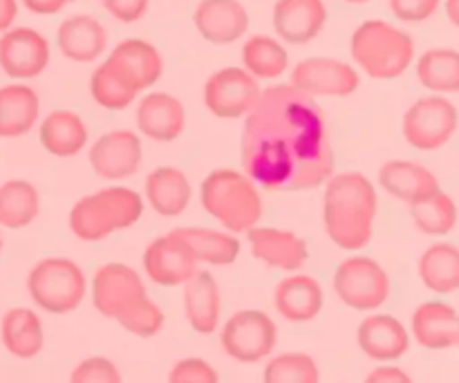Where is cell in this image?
Returning a JSON list of instances; mask_svg holds the SVG:
<instances>
[{
    "instance_id": "1",
    "label": "cell",
    "mask_w": 459,
    "mask_h": 383,
    "mask_svg": "<svg viewBox=\"0 0 459 383\" xmlns=\"http://www.w3.org/2000/svg\"><path fill=\"white\" fill-rule=\"evenodd\" d=\"M242 169L273 193L312 191L334 173L330 128L303 90L269 85L242 128Z\"/></svg>"
},
{
    "instance_id": "2",
    "label": "cell",
    "mask_w": 459,
    "mask_h": 383,
    "mask_svg": "<svg viewBox=\"0 0 459 383\" xmlns=\"http://www.w3.org/2000/svg\"><path fill=\"white\" fill-rule=\"evenodd\" d=\"M379 211L377 188L363 173L332 175L323 193V224L339 249L361 251L370 245Z\"/></svg>"
},
{
    "instance_id": "3",
    "label": "cell",
    "mask_w": 459,
    "mask_h": 383,
    "mask_svg": "<svg viewBox=\"0 0 459 383\" xmlns=\"http://www.w3.org/2000/svg\"><path fill=\"white\" fill-rule=\"evenodd\" d=\"M200 202L206 213L231 233H249L263 218L258 184L245 170H211L200 184Z\"/></svg>"
},
{
    "instance_id": "4",
    "label": "cell",
    "mask_w": 459,
    "mask_h": 383,
    "mask_svg": "<svg viewBox=\"0 0 459 383\" xmlns=\"http://www.w3.org/2000/svg\"><path fill=\"white\" fill-rule=\"evenodd\" d=\"M350 54L370 79L393 81L415 61V39L393 22L372 18L354 30Z\"/></svg>"
},
{
    "instance_id": "5",
    "label": "cell",
    "mask_w": 459,
    "mask_h": 383,
    "mask_svg": "<svg viewBox=\"0 0 459 383\" xmlns=\"http://www.w3.org/2000/svg\"><path fill=\"white\" fill-rule=\"evenodd\" d=\"M143 200L128 187H106L72 206L70 231L83 242H101L115 231L134 227L142 220Z\"/></svg>"
},
{
    "instance_id": "6",
    "label": "cell",
    "mask_w": 459,
    "mask_h": 383,
    "mask_svg": "<svg viewBox=\"0 0 459 383\" xmlns=\"http://www.w3.org/2000/svg\"><path fill=\"white\" fill-rule=\"evenodd\" d=\"M27 292L40 309L49 314H70L88 294L85 274L70 258H43L30 269Z\"/></svg>"
},
{
    "instance_id": "7",
    "label": "cell",
    "mask_w": 459,
    "mask_h": 383,
    "mask_svg": "<svg viewBox=\"0 0 459 383\" xmlns=\"http://www.w3.org/2000/svg\"><path fill=\"white\" fill-rule=\"evenodd\" d=\"M459 128L457 106L444 94H429L412 103L402 121L403 139L411 148L433 152L446 146Z\"/></svg>"
},
{
    "instance_id": "8",
    "label": "cell",
    "mask_w": 459,
    "mask_h": 383,
    "mask_svg": "<svg viewBox=\"0 0 459 383\" xmlns=\"http://www.w3.org/2000/svg\"><path fill=\"white\" fill-rule=\"evenodd\" d=\"M332 287L343 305L357 312H375L390 299V276L375 258L350 256L336 267Z\"/></svg>"
},
{
    "instance_id": "9",
    "label": "cell",
    "mask_w": 459,
    "mask_h": 383,
    "mask_svg": "<svg viewBox=\"0 0 459 383\" xmlns=\"http://www.w3.org/2000/svg\"><path fill=\"white\" fill-rule=\"evenodd\" d=\"M278 344V327L263 309H240L231 314L220 332L224 354L238 363H258L272 357Z\"/></svg>"
},
{
    "instance_id": "10",
    "label": "cell",
    "mask_w": 459,
    "mask_h": 383,
    "mask_svg": "<svg viewBox=\"0 0 459 383\" xmlns=\"http://www.w3.org/2000/svg\"><path fill=\"white\" fill-rule=\"evenodd\" d=\"M263 97L258 79L245 67H224L209 76L204 85L206 110L220 119H242Z\"/></svg>"
},
{
    "instance_id": "11",
    "label": "cell",
    "mask_w": 459,
    "mask_h": 383,
    "mask_svg": "<svg viewBox=\"0 0 459 383\" xmlns=\"http://www.w3.org/2000/svg\"><path fill=\"white\" fill-rule=\"evenodd\" d=\"M90 294L94 309L101 317L117 321L139 300L146 299L148 292L142 276L133 267L124 263H106L94 272Z\"/></svg>"
},
{
    "instance_id": "12",
    "label": "cell",
    "mask_w": 459,
    "mask_h": 383,
    "mask_svg": "<svg viewBox=\"0 0 459 383\" xmlns=\"http://www.w3.org/2000/svg\"><path fill=\"white\" fill-rule=\"evenodd\" d=\"M197 263L195 251L178 231L155 238L143 251V272L160 287H184L200 272Z\"/></svg>"
},
{
    "instance_id": "13",
    "label": "cell",
    "mask_w": 459,
    "mask_h": 383,
    "mask_svg": "<svg viewBox=\"0 0 459 383\" xmlns=\"http://www.w3.org/2000/svg\"><path fill=\"white\" fill-rule=\"evenodd\" d=\"M290 83L309 97H350L361 85V76L339 58L312 57L291 70Z\"/></svg>"
},
{
    "instance_id": "14",
    "label": "cell",
    "mask_w": 459,
    "mask_h": 383,
    "mask_svg": "<svg viewBox=\"0 0 459 383\" xmlns=\"http://www.w3.org/2000/svg\"><path fill=\"white\" fill-rule=\"evenodd\" d=\"M49 63V43L31 27H12L0 34V70L13 81L36 79Z\"/></svg>"
},
{
    "instance_id": "15",
    "label": "cell",
    "mask_w": 459,
    "mask_h": 383,
    "mask_svg": "<svg viewBox=\"0 0 459 383\" xmlns=\"http://www.w3.org/2000/svg\"><path fill=\"white\" fill-rule=\"evenodd\" d=\"M88 157L99 178L108 182H121L133 178L142 166V139L133 130H110L92 144Z\"/></svg>"
},
{
    "instance_id": "16",
    "label": "cell",
    "mask_w": 459,
    "mask_h": 383,
    "mask_svg": "<svg viewBox=\"0 0 459 383\" xmlns=\"http://www.w3.org/2000/svg\"><path fill=\"white\" fill-rule=\"evenodd\" d=\"M249 247L255 260L285 274H296L309 258L307 242L294 231L276 227H254L249 233Z\"/></svg>"
},
{
    "instance_id": "17",
    "label": "cell",
    "mask_w": 459,
    "mask_h": 383,
    "mask_svg": "<svg viewBox=\"0 0 459 383\" xmlns=\"http://www.w3.org/2000/svg\"><path fill=\"white\" fill-rule=\"evenodd\" d=\"M357 344L372 361L394 363L411 350V332L393 314H370L359 326Z\"/></svg>"
},
{
    "instance_id": "18",
    "label": "cell",
    "mask_w": 459,
    "mask_h": 383,
    "mask_svg": "<svg viewBox=\"0 0 459 383\" xmlns=\"http://www.w3.org/2000/svg\"><path fill=\"white\" fill-rule=\"evenodd\" d=\"M193 22L209 43L231 45L249 30V13L240 0H200Z\"/></svg>"
},
{
    "instance_id": "19",
    "label": "cell",
    "mask_w": 459,
    "mask_h": 383,
    "mask_svg": "<svg viewBox=\"0 0 459 383\" xmlns=\"http://www.w3.org/2000/svg\"><path fill=\"white\" fill-rule=\"evenodd\" d=\"M137 92L152 88L164 74V58L160 49L142 39H126L106 58Z\"/></svg>"
},
{
    "instance_id": "20",
    "label": "cell",
    "mask_w": 459,
    "mask_h": 383,
    "mask_svg": "<svg viewBox=\"0 0 459 383\" xmlns=\"http://www.w3.org/2000/svg\"><path fill=\"white\" fill-rule=\"evenodd\" d=\"M327 21L323 0H276L273 30L278 39L290 45H305L316 39Z\"/></svg>"
},
{
    "instance_id": "21",
    "label": "cell",
    "mask_w": 459,
    "mask_h": 383,
    "mask_svg": "<svg viewBox=\"0 0 459 383\" xmlns=\"http://www.w3.org/2000/svg\"><path fill=\"white\" fill-rule=\"evenodd\" d=\"M273 305L285 321L309 323L323 312L325 292L314 276L291 274L282 278L273 290Z\"/></svg>"
},
{
    "instance_id": "22",
    "label": "cell",
    "mask_w": 459,
    "mask_h": 383,
    "mask_svg": "<svg viewBox=\"0 0 459 383\" xmlns=\"http://www.w3.org/2000/svg\"><path fill=\"white\" fill-rule=\"evenodd\" d=\"M137 128L155 142H175L186 128L184 103L169 92L146 94L137 106Z\"/></svg>"
},
{
    "instance_id": "23",
    "label": "cell",
    "mask_w": 459,
    "mask_h": 383,
    "mask_svg": "<svg viewBox=\"0 0 459 383\" xmlns=\"http://www.w3.org/2000/svg\"><path fill=\"white\" fill-rule=\"evenodd\" d=\"M412 339L426 350L457 348L459 314L444 300H426L412 312Z\"/></svg>"
},
{
    "instance_id": "24",
    "label": "cell",
    "mask_w": 459,
    "mask_h": 383,
    "mask_svg": "<svg viewBox=\"0 0 459 383\" xmlns=\"http://www.w3.org/2000/svg\"><path fill=\"white\" fill-rule=\"evenodd\" d=\"M56 45L65 58L74 63H92L106 52L108 31L90 13H76L58 25Z\"/></svg>"
},
{
    "instance_id": "25",
    "label": "cell",
    "mask_w": 459,
    "mask_h": 383,
    "mask_svg": "<svg viewBox=\"0 0 459 383\" xmlns=\"http://www.w3.org/2000/svg\"><path fill=\"white\" fill-rule=\"evenodd\" d=\"M379 184L385 193L408 206L439 191V179L420 161L390 160L379 169Z\"/></svg>"
},
{
    "instance_id": "26",
    "label": "cell",
    "mask_w": 459,
    "mask_h": 383,
    "mask_svg": "<svg viewBox=\"0 0 459 383\" xmlns=\"http://www.w3.org/2000/svg\"><path fill=\"white\" fill-rule=\"evenodd\" d=\"M184 314L197 335H213L222 317V296L220 285L209 272H197L184 285Z\"/></svg>"
},
{
    "instance_id": "27",
    "label": "cell",
    "mask_w": 459,
    "mask_h": 383,
    "mask_svg": "<svg viewBox=\"0 0 459 383\" xmlns=\"http://www.w3.org/2000/svg\"><path fill=\"white\" fill-rule=\"evenodd\" d=\"M146 202L161 218H178L191 205L193 188L184 170L160 166L146 178Z\"/></svg>"
},
{
    "instance_id": "28",
    "label": "cell",
    "mask_w": 459,
    "mask_h": 383,
    "mask_svg": "<svg viewBox=\"0 0 459 383\" xmlns=\"http://www.w3.org/2000/svg\"><path fill=\"white\" fill-rule=\"evenodd\" d=\"M40 115V99L25 83H9L0 88V137L16 139L34 130Z\"/></svg>"
},
{
    "instance_id": "29",
    "label": "cell",
    "mask_w": 459,
    "mask_h": 383,
    "mask_svg": "<svg viewBox=\"0 0 459 383\" xmlns=\"http://www.w3.org/2000/svg\"><path fill=\"white\" fill-rule=\"evenodd\" d=\"M88 126L76 112L52 110L39 128L40 146L54 157H74L88 146Z\"/></svg>"
},
{
    "instance_id": "30",
    "label": "cell",
    "mask_w": 459,
    "mask_h": 383,
    "mask_svg": "<svg viewBox=\"0 0 459 383\" xmlns=\"http://www.w3.org/2000/svg\"><path fill=\"white\" fill-rule=\"evenodd\" d=\"M0 339L4 350L16 359L39 357L45 345L43 323L34 309L13 308L0 321Z\"/></svg>"
},
{
    "instance_id": "31",
    "label": "cell",
    "mask_w": 459,
    "mask_h": 383,
    "mask_svg": "<svg viewBox=\"0 0 459 383\" xmlns=\"http://www.w3.org/2000/svg\"><path fill=\"white\" fill-rule=\"evenodd\" d=\"M421 283L433 294L448 296L459 290V247L451 242H435L417 263Z\"/></svg>"
},
{
    "instance_id": "32",
    "label": "cell",
    "mask_w": 459,
    "mask_h": 383,
    "mask_svg": "<svg viewBox=\"0 0 459 383\" xmlns=\"http://www.w3.org/2000/svg\"><path fill=\"white\" fill-rule=\"evenodd\" d=\"M40 196L27 179H7L0 184V227L25 229L39 218Z\"/></svg>"
},
{
    "instance_id": "33",
    "label": "cell",
    "mask_w": 459,
    "mask_h": 383,
    "mask_svg": "<svg viewBox=\"0 0 459 383\" xmlns=\"http://www.w3.org/2000/svg\"><path fill=\"white\" fill-rule=\"evenodd\" d=\"M195 251L197 260L213 267L233 265L240 256V240L231 231H218L206 227H179L175 229Z\"/></svg>"
},
{
    "instance_id": "34",
    "label": "cell",
    "mask_w": 459,
    "mask_h": 383,
    "mask_svg": "<svg viewBox=\"0 0 459 383\" xmlns=\"http://www.w3.org/2000/svg\"><path fill=\"white\" fill-rule=\"evenodd\" d=\"M417 79L435 94L459 92V52L451 48L426 49L417 58Z\"/></svg>"
},
{
    "instance_id": "35",
    "label": "cell",
    "mask_w": 459,
    "mask_h": 383,
    "mask_svg": "<svg viewBox=\"0 0 459 383\" xmlns=\"http://www.w3.org/2000/svg\"><path fill=\"white\" fill-rule=\"evenodd\" d=\"M242 65L255 79L273 81L290 67V54L281 40L272 36L255 34L242 45Z\"/></svg>"
},
{
    "instance_id": "36",
    "label": "cell",
    "mask_w": 459,
    "mask_h": 383,
    "mask_svg": "<svg viewBox=\"0 0 459 383\" xmlns=\"http://www.w3.org/2000/svg\"><path fill=\"white\" fill-rule=\"evenodd\" d=\"M408 209H411V218L412 222H415V227L420 229L421 233H426V236L442 238L448 236V233L457 227V205L448 193L442 191V188H439L437 193H433V196L411 205Z\"/></svg>"
},
{
    "instance_id": "37",
    "label": "cell",
    "mask_w": 459,
    "mask_h": 383,
    "mask_svg": "<svg viewBox=\"0 0 459 383\" xmlns=\"http://www.w3.org/2000/svg\"><path fill=\"white\" fill-rule=\"evenodd\" d=\"M90 94H92V99L97 101V106L112 112H119L126 110V108L137 99L139 92L128 83V81L121 79V74L110 65V63L103 61L101 65L92 72V79H90Z\"/></svg>"
},
{
    "instance_id": "38",
    "label": "cell",
    "mask_w": 459,
    "mask_h": 383,
    "mask_svg": "<svg viewBox=\"0 0 459 383\" xmlns=\"http://www.w3.org/2000/svg\"><path fill=\"white\" fill-rule=\"evenodd\" d=\"M263 383H321V370L309 354L282 353L269 359Z\"/></svg>"
},
{
    "instance_id": "39",
    "label": "cell",
    "mask_w": 459,
    "mask_h": 383,
    "mask_svg": "<svg viewBox=\"0 0 459 383\" xmlns=\"http://www.w3.org/2000/svg\"><path fill=\"white\" fill-rule=\"evenodd\" d=\"M164 312H161L160 305L146 296L143 300H139L134 308H130L124 317L117 318L121 327L126 332L134 336H142V339H151V336H157L161 330H164Z\"/></svg>"
},
{
    "instance_id": "40",
    "label": "cell",
    "mask_w": 459,
    "mask_h": 383,
    "mask_svg": "<svg viewBox=\"0 0 459 383\" xmlns=\"http://www.w3.org/2000/svg\"><path fill=\"white\" fill-rule=\"evenodd\" d=\"M70 383H124V379L110 359L90 357L72 370Z\"/></svg>"
},
{
    "instance_id": "41",
    "label": "cell",
    "mask_w": 459,
    "mask_h": 383,
    "mask_svg": "<svg viewBox=\"0 0 459 383\" xmlns=\"http://www.w3.org/2000/svg\"><path fill=\"white\" fill-rule=\"evenodd\" d=\"M169 383H220V377L209 361L188 357L175 363L169 375Z\"/></svg>"
},
{
    "instance_id": "42",
    "label": "cell",
    "mask_w": 459,
    "mask_h": 383,
    "mask_svg": "<svg viewBox=\"0 0 459 383\" xmlns=\"http://www.w3.org/2000/svg\"><path fill=\"white\" fill-rule=\"evenodd\" d=\"M393 16L402 22H426L437 13L442 0H388Z\"/></svg>"
},
{
    "instance_id": "43",
    "label": "cell",
    "mask_w": 459,
    "mask_h": 383,
    "mask_svg": "<svg viewBox=\"0 0 459 383\" xmlns=\"http://www.w3.org/2000/svg\"><path fill=\"white\" fill-rule=\"evenodd\" d=\"M101 4L119 22H137L148 12L151 0H101Z\"/></svg>"
},
{
    "instance_id": "44",
    "label": "cell",
    "mask_w": 459,
    "mask_h": 383,
    "mask_svg": "<svg viewBox=\"0 0 459 383\" xmlns=\"http://www.w3.org/2000/svg\"><path fill=\"white\" fill-rule=\"evenodd\" d=\"M363 383H415L412 377L408 375L403 368L394 366V363H381L372 372H368L366 381Z\"/></svg>"
},
{
    "instance_id": "45",
    "label": "cell",
    "mask_w": 459,
    "mask_h": 383,
    "mask_svg": "<svg viewBox=\"0 0 459 383\" xmlns=\"http://www.w3.org/2000/svg\"><path fill=\"white\" fill-rule=\"evenodd\" d=\"M30 12L40 13V16H52V13H58L63 7H65L70 0H21Z\"/></svg>"
},
{
    "instance_id": "46",
    "label": "cell",
    "mask_w": 459,
    "mask_h": 383,
    "mask_svg": "<svg viewBox=\"0 0 459 383\" xmlns=\"http://www.w3.org/2000/svg\"><path fill=\"white\" fill-rule=\"evenodd\" d=\"M18 16V0H0V34L12 30Z\"/></svg>"
},
{
    "instance_id": "47",
    "label": "cell",
    "mask_w": 459,
    "mask_h": 383,
    "mask_svg": "<svg viewBox=\"0 0 459 383\" xmlns=\"http://www.w3.org/2000/svg\"><path fill=\"white\" fill-rule=\"evenodd\" d=\"M444 7H446L448 21H451L453 25L459 30V0H446V3H444Z\"/></svg>"
},
{
    "instance_id": "48",
    "label": "cell",
    "mask_w": 459,
    "mask_h": 383,
    "mask_svg": "<svg viewBox=\"0 0 459 383\" xmlns=\"http://www.w3.org/2000/svg\"><path fill=\"white\" fill-rule=\"evenodd\" d=\"M343 3H348V4H366V3H370V0H343Z\"/></svg>"
},
{
    "instance_id": "49",
    "label": "cell",
    "mask_w": 459,
    "mask_h": 383,
    "mask_svg": "<svg viewBox=\"0 0 459 383\" xmlns=\"http://www.w3.org/2000/svg\"><path fill=\"white\" fill-rule=\"evenodd\" d=\"M0 251H3V236H0Z\"/></svg>"
},
{
    "instance_id": "50",
    "label": "cell",
    "mask_w": 459,
    "mask_h": 383,
    "mask_svg": "<svg viewBox=\"0 0 459 383\" xmlns=\"http://www.w3.org/2000/svg\"><path fill=\"white\" fill-rule=\"evenodd\" d=\"M457 348H459V341H457Z\"/></svg>"
},
{
    "instance_id": "51",
    "label": "cell",
    "mask_w": 459,
    "mask_h": 383,
    "mask_svg": "<svg viewBox=\"0 0 459 383\" xmlns=\"http://www.w3.org/2000/svg\"><path fill=\"white\" fill-rule=\"evenodd\" d=\"M70 3H74V0H70Z\"/></svg>"
}]
</instances>
